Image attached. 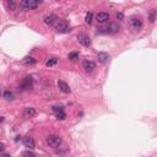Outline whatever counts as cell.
Instances as JSON below:
<instances>
[{
  "instance_id": "cell-1",
  "label": "cell",
  "mask_w": 157,
  "mask_h": 157,
  "mask_svg": "<svg viewBox=\"0 0 157 157\" xmlns=\"http://www.w3.org/2000/svg\"><path fill=\"white\" fill-rule=\"evenodd\" d=\"M55 31L58 33H65V32H69L70 31V26L69 22L66 20H58L55 23Z\"/></svg>"
},
{
  "instance_id": "cell-2",
  "label": "cell",
  "mask_w": 157,
  "mask_h": 157,
  "mask_svg": "<svg viewBox=\"0 0 157 157\" xmlns=\"http://www.w3.org/2000/svg\"><path fill=\"white\" fill-rule=\"evenodd\" d=\"M61 143H63V139L59 136V135H49V136L47 138V144L53 149L59 147V146L61 145Z\"/></svg>"
},
{
  "instance_id": "cell-3",
  "label": "cell",
  "mask_w": 157,
  "mask_h": 157,
  "mask_svg": "<svg viewBox=\"0 0 157 157\" xmlns=\"http://www.w3.org/2000/svg\"><path fill=\"white\" fill-rule=\"evenodd\" d=\"M41 3L42 1H38V0H22L20 3V6L26 10H33L36 8H38Z\"/></svg>"
},
{
  "instance_id": "cell-4",
  "label": "cell",
  "mask_w": 157,
  "mask_h": 157,
  "mask_svg": "<svg viewBox=\"0 0 157 157\" xmlns=\"http://www.w3.org/2000/svg\"><path fill=\"white\" fill-rule=\"evenodd\" d=\"M129 27H130V30L136 32V31H140L143 28V22H141V20L139 17H130L129 19Z\"/></svg>"
},
{
  "instance_id": "cell-5",
  "label": "cell",
  "mask_w": 157,
  "mask_h": 157,
  "mask_svg": "<svg viewBox=\"0 0 157 157\" xmlns=\"http://www.w3.org/2000/svg\"><path fill=\"white\" fill-rule=\"evenodd\" d=\"M77 41H78V43L83 47H90V44H91V39L86 33H78L77 34Z\"/></svg>"
},
{
  "instance_id": "cell-6",
  "label": "cell",
  "mask_w": 157,
  "mask_h": 157,
  "mask_svg": "<svg viewBox=\"0 0 157 157\" xmlns=\"http://www.w3.org/2000/svg\"><path fill=\"white\" fill-rule=\"evenodd\" d=\"M32 83H33V80H32V77L31 76H26L22 82H21V85H20V88L22 91H26V90H30L31 87H32Z\"/></svg>"
},
{
  "instance_id": "cell-7",
  "label": "cell",
  "mask_w": 157,
  "mask_h": 157,
  "mask_svg": "<svg viewBox=\"0 0 157 157\" xmlns=\"http://www.w3.org/2000/svg\"><path fill=\"white\" fill-rule=\"evenodd\" d=\"M82 67L85 69V71L91 72V71H93L96 69V63H93L91 60H85L82 63Z\"/></svg>"
},
{
  "instance_id": "cell-8",
  "label": "cell",
  "mask_w": 157,
  "mask_h": 157,
  "mask_svg": "<svg viewBox=\"0 0 157 157\" xmlns=\"http://www.w3.org/2000/svg\"><path fill=\"white\" fill-rule=\"evenodd\" d=\"M56 21H58V16H56L55 14H49V15H47V16L44 17V22L47 25H49V26L55 25Z\"/></svg>"
},
{
  "instance_id": "cell-9",
  "label": "cell",
  "mask_w": 157,
  "mask_h": 157,
  "mask_svg": "<svg viewBox=\"0 0 157 157\" xmlns=\"http://www.w3.org/2000/svg\"><path fill=\"white\" fill-rule=\"evenodd\" d=\"M119 30H120V27H119V25L117 22H111L108 25V27L106 28V32L111 33V34H114V33H117Z\"/></svg>"
},
{
  "instance_id": "cell-10",
  "label": "cell",
  "mask_w": 157,
  "mask_h": 157,
  "mask_svg": "<svg viewBox=\"0 0 157 157\" xmlns=\"http://www.w3.org/2000/svg\"><path fill=\"white\" fill-rule=\"evenodd\" d=\"M23 145H25V147H27V149H30V150H33L34 146H36L33 138H31V136L23 138Z\"/></svg>"
},
{
  "instance_id": "cell-11",
  "label": "cell",
  "mask_w": 157,
  "mask_h": 157,
  "mask_svg": "<svg viewBox=\"0 0 157 157\" xmlns=\"http://www.w3.org/2000/svg\"><path fill=\"white\" fill-rule=\"evenodd\" d=\"M58 87H59V90H60L61 92H64V93H70V92H71L70 86L67 85L65 81L59 80V81H58Z\"/></svg>"
},
{
  "instance_id": "cell-12",
  "label": "cell",
  "mask_w": 157,
  "mask_h": 157,
  "mask_svg": "<svg viewBox=\"0 0 157 157\" xmlns=\"http://www.w3.org/2000/svg\"><path fill=\"white\" fill-rule=\"evenodd\" d=\"M97 58L102 64H107V63L109 61V59H111V55H109L108 53H104V52H101V53H98Z\"/></svg>"
},
{
  "instance_id": "cell-13",
  "label": "cell",
  "mask_w": 157,
  "mask_h": 157,
  "mask_svg": "<svg viewBox=\"0 0 157 157\" xmlns=\"http://www.w3.org/2000/svg\"><path fill=\"white\" fill-rule=\"evenodd\" d=\"M96 19L99 23H104L107 20H109V14L108 12H98Z\"/></svg>"
},
{
  "instance_id": "cell-14",
  "label": "cell",
  "mask_w": 157,
  "mask_h": 157,
  "mask_svg": "<svg viewBox=\"0 0 157 157\" xmlns=\"http://www.w3.org/2000/svg\"><path fill=\"white\" fill-rule=\"evenodd\" d=\"M36 109L32 108V107H27V108H25V111H23V114H25V117H27V118H31V117H34L36 116Z\"/></svg>"
},
{
  "instance_id": "cell-15",
  "label": "cell",
  "mask_w": 157,
  "mask_h": 157,
  "mask_svg": "<svg viewBox=\"0 0 157 157\" xmlns=\"http://www.w3.org/2000/svg\"><path fill=\"white\" fill-rule=\"evenodd\" d=\"M36 61H37V60H36L34 58H32V56H26V58L23 59V64L30 66V65H34Z\"/></svg>"
},
{
  "instance_id": "cell-16",
  "label": "cell",
  "mask_w": 157,
  "mask_h": 157,
  "mask_svg": "<svg viewBox=\"0 0 157 157\" xmlns=\"http://www.w3.org/2000/svg\"><path fill=\"white\" fill-rule=\"evenodd\" d=\"M56 63H58V59H56V58H50L48 61L45 63V65H47V66H54Z\"/></svg>"
},
{
  "instance_id": "cell-17",
  "label": "cell",
  "mask_w": 157,
  "mask_h": 157,
  "mask_svg": "<svg viewBox=\"0 0 157 157\" xmlns=\"http://www.w3.org/2000/svg\"><path fill=\"white\" fill-rule=\"evenodd\" d=\"M149 20H150V22H155V20H156V10H151L150 11V16H149Z\"/></svg>"
},
{
  "instance_id": "cell-18",
  "label": "cell",
  "mask_w": 157,
  "mask_h": 157,
  "mask_svg": "<svg viewBox=\"0 0 157 157\" xmlns=\"http://www.w3.org/2000/svg\"><path fill=\"white\" fill-rule=\"evenodd\" d=\"M4 97L5 99H8V101H12L14 99V95H12V92H10V91H6L4 93Z\"/></svg>"
},
{
  "instance_id": "cell-19",
  "label": "cell",
  "mask_w": 157,
  "mask_h": 157,
  "mask_svg": "<svg viewBox=\"0 0 157 157\" xmlns=\"http://www.w3.org/2000/svg\"><path fill=\"white\" fill-rule=\"evenodd\" d=\"M92 17H93L92 12H87V14H86V17H85V21H86V23L91 25V22H92Z\"/></svg>"
},
{
  "instance_id": "cell-20",
  "label": "cell",
  "mask_w": 157,
  "mask_h": 157,
  "mask_svg": "<svg viewBox=\"0 0 157 157\" xmlns=\"http://www.w3.org/2000/svg\"><path fill=\"white\" fill-rule=\"evenodd\" d=\"M53 111L56 113H61V112H64V106H54L53 107Z\"/></svg>"
},
{
  "instance_id": "cell-21",
  "label": "cell",
  "mask_w": 157,
  "mask_h": 157,
  "mask_svg": "<svg viewBox=\"0 0 157 157\" xmlns=\"http://www.w3.org/2000/svg\"><path fill=\"white\" fill-rule=\"evenodd\" d=\"M78 58V53L77 52H71V53L69 54V59L70 60H76Z\"/></svg>"
},
{
  "instance_id": "cell-22",
  "label": "cell",
  "mask_w": 157,
  "mask_h": 157,
  "mask_svg": "<svg viewBox=\"0 0 157 157\" xmlns=\"http://www.w3.org/2000/svg\"><path fill=\"white\" fill-rule=\"evenodd\" d=\"M22 156H23V157H37V156H36V154L31 152L30 150H28V151H25V152H22Z\"/></svg>"
},
{
  "instance_id": "cell-23",
  "label": "cell",
  "mask_w": 157,
  "mask_h": 157,
  "mask_svg": "<svg viewBox=\"0 0 157 157\" xmlns=\"http://www.w3.org/2000/svg\"><path fill=\"white\" fill-rule=\"evenodd\" d=\"M66 118V114L64 112H61V113H56V119L58 120H64Z\"/></svg>"
},
{
  "instance_id": "cell-24",
  "label": "cell",
  "mask_w": 157,
  "mask_h": 157,
  "mask_svg": "<svg viewBox=\"0 0 157 157\" xmlns=\"http://www.w3.org/2000/svg\"><path fill=\"white\" fill-rule=\"evenodd\" d=\"M8 5H9V9L10 10H15V9H16V4H15L14 1H9Z\"/></svg>"
},
{
  "instance_id": "cell-25",
  "label": "cell",
  "mask_w": 157,
  "mask_h": 157,
  "mask_svg": "<svg viewBox=\"0 0 157 157\" xmlns=\"http://www.w3.org/2000/svg\"><path fill=\"white\" fill-rule=\"evenodd\" d=\"M124 19V15L122 12H118L117 14V20H123Z\"/></svg>"
},
{
  "instance_id": "cell-26",
  "label": "cell",
  "mask_w": 157,
  "mask_h": 157,
  "mask_svg": "<svg viewBox=\"0 0 157 157\" xmlns=\"http://www.w3.org/2000/svg\"><path fill=\"white\" fill-rule=\"evenodd\" d=\"M4 150H5V145H4V144H1V143H0V152H3Z\"/></svg>"
},
{
  "instance_id": "cell-27",
  "label": "cell",
  "mask_w": 157,
  "mask_h": 157,
  "mask_svg": "<svg viewBox=\"0 0 157 157\" xmlns=\"http://www.w3.org/2000/svg\"><path fill=\"white\" fill-rule=\"evenodd\" d=\"M0 157H11V156H10V155H1Z\"/></svg>"
},
{
  "instance_id": "cell-28",
  "label": "cell",
  "mask_w": 157,
  "mask_h": 157,
  "mask_svg": "<svg viewBox=\"0 0 157 157\" xmlns=\"http://www.w3.org/2000/svg\"><path fill=\"white\" fill-rule=\"evenodd\" d=\"M4 122V117H0V123H3Z\"/></svg>"
}]
</instances>
